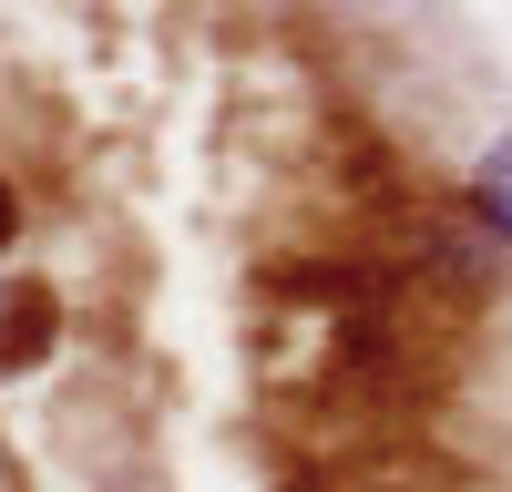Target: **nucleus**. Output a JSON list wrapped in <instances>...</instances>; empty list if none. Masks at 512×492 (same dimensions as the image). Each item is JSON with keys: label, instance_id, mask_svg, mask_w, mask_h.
Here are the masks:
<instances>
[{"label": "nucleus", "instance_id": "1", "mask_svg": "<svg viewBox=\"0 0 512 492\" xmlns=\"http://www.w3.org/2000/svg\"><path fill=\"white\" fill-rule=\"evenodd\" d=\"M451 216L472 226V236L492 246V257H512V123H502V134H492L472 164H461V185H451Z\"/></svg>", "mask_w": 512, "mask_h": 492}, {"label": "nucleus", "instance_id": "2", "mask_svg": "<svg viewBox=\"0 0 512 492\" xmlns=\"http://www.w3.org/2000/svg\"><path fill=\"white\" fill-rule=\"evenodd\" d=\"M41 328H52V298H41V287H11V298H0V369L31 359V349H41Z\"/></svg>", "mask_w": 512, "mask_h": 492}, {"label": "nucleus", "instance_id": "3", "mask_svg": "<svg viewBox=\"0 0 512 492\" xmlns=\"http://www.w3.org/2000/svg\"><path fill=\"white\" fill-rule=\"evenodd\" d=\"M21 236H31V205H21V185H11V175H0V267L21 257Z\"/></svg>", "mask_w": 512, "mask_h": 492}]
</instances>
